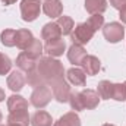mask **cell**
I'll list each match as a JSON object with an SVG mask.
<instances>
[{
	"mask_svg": "<svg viewBox=\"0 0 126 126\" xmlns=\"http://www.w3.org/2000/svg\"><path fill=\"white\" fill-rule=\"evenodd\" d=\"M27 82H28L30 87H34V88H37V87H40V85H44V82H43L40 73L37 72V67H35L32 72L27 73Z\"/></svg>",
	"mask_w": 126,
	"mask_h": 126,
	"instance_id": "obj_28",
	"label": "cell"
},
{
	"mask_svg": "<svg viewBox=\"0 0 126 126\" xmlns=\"http://www.w3.org/2000/svg\"><path fill=\"white\" fill-rule=\"evenodd\" d=\"M113 82L110 81H101L98 82V87H97V93L100 95V98L103 100H110L111 95H113Z\"/></svg>",
	"mask_w": 126,
	"mask_h": 126,
	"instance_id": "obj_22",
	"label": "cell"
},
{
	"mask_svg": "<svg viewBox=\"0 0 126 126\" xmlns=\"http://www.w3.org/2000/svg\"><path fill=\"white\" fill-rule=\"evenodd\" d=\"M119 12H120V13H119V18H120V21H122L123 24H126V6H125V7H122Z\"/></svg>",
	"mask_w": 126,
	"mask_h": 126,
	"instance_id": "obj_32",
	"label": "cell"
},
{
	"mask_svg": "<svg viewBox=\"0 0 126 126\" xmlns=\"http://www.w3.org/2000/svg\"><path fill=\"white\" fill-rule=\"evenodd\" d=\"M7 123H13L18 126H30L31 125V117L28 110H18L12 111L7 116Z\"/></svg>",
	"mask_w": 126,
	"mask_h": 126,
	"instance_id": "obj_13",
	"label": "cell"
},
{
	"mask_svg": "<svg viewBox=\"0 0 126 126\" xmlns=\"http://www.w3.org/2000/svg\"><path fill=\"white\" fill-rule=\"evenodd\" d=\"M125 85H126V82H125Z\"/></svg>",
	"mask_w": 126,
	"mask_h": 126,
	"instance_id": "obj_39",
	"label": "cell"
},
{
	"mask_svg": "<svg viewBox=\"0 0 126 126\" xmlns=\"http://www.w3.org/2000/svg\"><path fill=\"white\" fill-rule=\"evenodd\" d=\"M85 72L82 69H78V67H70L67 72H66V78L69 81V84L75 85V87H84L85 85Z\"/></svg>",
	"mask_w": 126,
	"mask_h": 126,
	"instance_id": "obj_15",
	"label": "cell"
},
{
	"mask_svg": "<svg viewBox=\"0 0 126 126\" xmlns=\"http://www.w3.org/2000/svg\"><path fill=\"white\" fill-rule=\"evenodd\" d=\"M94 34H95V31L90 27L88 22H82V24H78L73 28V31L70 34V40H72L73 44L84 46V44H88L91 41Z\"/></svg>",
	"mask_w": 126,
	"mask_h": 126,
	"instance_id": "obj_2",
	"label": "cell"
},
{
	"mask_svg": "<svg viewBox=\"0 0 126 126\" xmlns=\"http://www.w3.org/2000/svg\"><path fill=\"white\" fill-rule=\"evenodd\" d=\"M109 1H110V4H111L114 9H117V10H120L122 7L126 6V0H109Z\"/></svg>",
	"mask_w": 126,
	"mask_h": 126,
	"instance_id": "obj_31",
	"label": "cell"
},
{
	"mask_svg": "<svg viewBox=\"0 0 126 126\" xmlns=\"http://www.w3.org/2000/svg\"><path fill=\"white\" fill-rule=\"evenodd\" d=\"M43 12L48 18H59L63 13V4L60 0H46L43 3Z\"/></svg>",
	"mask_w": 126,
	"mask_h": 126,
	"instance_id": "obj_12",
	"label": "cell"
},
{
	"mask_svg": "<svg viewBox=\"0 0 126 126\" xmlns=\"http://www.w3.org/2000/svg\"><path fill=\"white\" fill-rule=\"evenodd\" d=\"M34 41V35L30 30H18L16 31V47L19 50H27Z\"/></svg>",
	"mask_w": 126,
	"mask_h": 126,
	"instance_id": "obj_17",
	"label": "cell"
},
{
	"mask_svg": "<svg viewBox=\"0 0 126 126\" xmlns=\"http://www.w3.org/2000/svg\"><path fill=\"white\" fill-rule=\"evenodd\" d=\"M32 126H53V119L51 116L44 111V110H37L31 117Z\"/></svg>",
	"mask_w": 126,
	"mask_h": 126,
	"instance_id": "obj_19",
	"label": "cell"
},
{
	"mask_svg": "<svg viewBox=\"0 0 126 126\" xmlns=\"http://www.w3.org/2000/svg\"><path fill=\"white\" fill-rule=\"evenodd\" d=\"M87 57V51L82 46L79 44H72L67 50V59L69 62L75 66H82V63Z\"/></svg>",
	"mask_w": 126,
	"mask_h": 126,
	"instance_id": "obj_8",
	"label": "cell"
},
{
	"mask_svg": "<svg viewBox=\"0 0 126 126\" xmlns=\"http://www.w3.org/2000/svg\"><path fill=\"white\" fill-rule=\"evenodd\" d=\"M107 9V0H85V10L91 15L103 13Z\"/></svg>",
	"mask_w": 126,
	"mask_h": 126,
	"instance_id": "obj_21",
	"label": "cell"
},
{
	"mask_svg": "<svg viewBox=\"0 0 126 126\" xmlns=\"http://www.w3.org/2000/svg\"><path fill=\"white\" fill-rule=\"evenodd\" d=\"M53 91V97L59 101V103H67L69 101V95H70V85L69 82L62 78V79H57V81H53L50 85H48Z\"/></svg>",
	"mask_w": 126,
	"mask_h": 126,
	"instance_id": "obj_6",
	"label": "cell"
},
{
	"mask_svg": "<svg viewBox=\"0 0 126 126\" xmlns=\"http://www.w3.org/2000/svg\"><path fill=\"white\" fill-rule=\"evenodd\" d=\"M37 59H34L32 56H30L28 53L22 51L18 57H16V66L19 67V70L25 72V73H30L32 72L35 67H37Z\"/></svg>",
	"mask_w": 126,
	"mask_h": 126,
	"instance_id": "obj_11",
	"label": "cell"
},
{
	"mask_svg": "<svg viewBox=\"0 0 126 126\" xmlns=\"http://www.w3.org/2000/svg\"><path fill=\"white\" fill-rule=\"evenodd\" d=\"M53 98V91L48 85H40L34 88L31 94V104L37 109H44Z\"/></svg>",
	"mask_w": 126,
	"mask_h": 126,
	"instance_id": "obj_3",
	"label": "cell"
},
{
	"mask_svg": "<svg viewBox=\"0 0 126 126\" xmlns=\"http://www.w3.org/2000/svg\"><path fill=\"white\" fill-rule=\"evenodd\" d=\"M7 109H9V113L18 111V110H28V101L22 95L13 94L7 98Z\"/></svg>",
	"mask_w": 126,
	"mask_h": 126,
	"instance_id": "obj_18",
	"label": "cell"
},
{
	"mask_svg": "<svg viewBox=\"0 0 126 126\" xmlns=\"http://www.w3.org/2000/svg\"><path fill=\"white\" fill-rule=\"evenodd\" d=\"M43 9L41 0H22L21 1V15L25 22H32L40 16Z\"/></svg>",
	"mask_w": 126,
	"mask_h": 126,
	"instance_id": "obj_4",
	"label": "cell"
},
{
	"mask_svg": "<svg viewBox=\"0 0 126 126\" xmlns=\"http://www.w3.org/2000/svg\"><path fill=\"white\" fill-rule=\"evenodd\" d=\"M1 119H3V116H1V111H0V122H1Z\"/></svg>",
	"mask_w": 126,
	"mask_h": 126,
	"instance_id": "obj_37",
	"label": "cell"
},
{
	"mask_svg": "<svg viewBox=\"0 0 126 126\" xmlns=\"http://www.w3.org/2000/svg\"><path fill=\"white\" fill-rule=\"evenodd\" d=\"M87 22L90 24V27H91L94 31H98V30L103 28V25H104V16H103L101 13H95V15H91V16L88 18Z\"/></svg>",
	"mask_w": 126,
	"mask_h": 126,
	"instance_id": "obj_29",
	"label": "cell"
},
{
	"mask_svg": "<svg viewBox=\"0 0 126 126\" xmlns=\"http://www.w3.org/2000/svg\"><path fill=\"white\" fill-rule=\"evenodd\" d=\"M0 41L3 46L6 47H13L16 46V30H10V28H6L3 30L0 34Z\"/></svg>",
	"mask_w": 126,
	"mask_h": 126,
	"instance_id": "obj_24",
	"label": "cell"
},
{
	"mask_svg": "<svg viewBox=\"0 0 126 126\" xmlns=\"http://www.w3.org/2000/svg\"><path fill=\"white\" fill-rule=\"evenodd\" d=\"M4 98H6V95H4V90H3V88H0V103H1Z\"/></svg>",
	"mask_w": 126,
	"mask_h": 126,
	"instance_id": "obj_34",
	"label": "cell"
},
{
	"mask_svg": "<svg viewBox=\"0 0 126 126\" xmlns=\"http://www.w3.org/2000/svg\"><path fill=\"white\" fill-rule=\"evenodd\" d=\"M41 38L46 43L60 40L62 38V30L57 25V22H48V24H46L43 27V30H41Z\"/></svg>",
	"mask_w": 126,
	"mask_h": 126,
	"instance_id": "obj_7",
	"label": "cell"
},
{
	"mask_svg": "<svg viewBox=\"0 0 126 126\" xmlns=\"http://www.w3.org/2000/svg\"><path fill=\"white\" fill-rule=\"evenodd\" d=\"M6 126H18V125H13V123H7Z\"/></svg>",
	"mask_w": 126,
	"mask_h": 126,
	"instance_id": "obj_35",
	"label": "cell"
},
{
	"mask_svg": "<svg viewBox=\"0 0 126 126\" xmlns=\"http://www.w3.org/2000/svg\"><path fill=\"white\" fill-rule=\"evenodd\" d=\"M103 126H114V125H110V123H104Z\"/></svg>",
	"mask_w": 126,
	"mask_h": 126,
	"instance_id": "obj_36",
	"label": "cell"
},
{
	"mask_svg": "<svg viewBox=\"0 0 126 126\" xmlns=\"http://www.w3.org/2000/svg\"><path fill=\"white\" fill-rule=\"evenodd\" d=\"M0 126H3V125H0Z\"/></svg>",
	"mask_w": 126,
	"mask_h": 126,
	"instance_id": "obj_38",
	"label": "cell"
},
{
	"mask_svg": "<svg viewBox=\"0 0 126 126\" xmlns=\"http://www.w3.org/2000/svg\"><path fill=\"white\" fill-rule=\"evenodd\" d=\"M103 35L111 44L119 43L125 37V27L119 22H109V24L103 25Z\"/></svg>",
	"mask_w": 126,
	"mask_h": 126,
	"instance_id": "obj_5",
	"label": "cell"
},
{
	"mask_svg": "<svg viewBox=\"0 0 126 126\" xmlns=\"http://www.w3.org/2000/svg\"><path fill=\"white\" fill-rule=\"evenodd\" d=\"M69 104L72 107L73 111H81L84 110V104H82V100H81V94L79 93H70L69 95Z\"/></svg>",
	"mask_w": 126,
	"mask_h": 126,
	"instance_id": "obj_26",
	"label": "cell"
},
{
	"mask_svg": "<svg viewBox=\"0 0 126 126\" xmlns=\"http://www.w3.org/2000/svg\"><path fill=\"white\" fill-rule=\"evenodd\" d=\"M113 100L116 101H126V85L125 84H114L113 85Z\"/></svg>",
	"mask_w": 126,
	"mask_h": 126,
	"instance_id": "obj_27",
	"label": "cell"
},
{
	"mask_svg": "<svg viewBox=\"0 0 126 126\" xmlns=\"http://www.w3.org/2000/svg\"><path fill=\"white\" fill-rule=\"evenodd\" d=\"M25 82H27V78L24 76L22 70H13V72H10V75L7 76V87H9V90H12L13 93H19V91L24 88Z\"/></svg>",
	"mask_w": 126,
	"mask_h": 126,
	"instance_id": "obj_10",
	"label": "cell"
},
{
	"mask_svg": "<svg viewBox=\"0 0 126 126\" xmlns=\"http://www.w3.org/2000/svg\"><path fill=\"white\" fill-rule=\"evenodd\" d=\"M18 0H1V3L3 4H6V6H9V4H13V3H16Z\"/></svg>",
	"mask_w": 126,
	"mask_h": 126,
	"instance_id": "obj_33",
	"label": "cell"
},
{
	"mask_svg": "<svg viewBox=\"0 0 126 126\" xmlns=\"http://www.w3.org/2000/svg\"><path fill=\"white\" fill-rule=\"evenodd\" d=\"M82 67H84L82 70H84L87 75L94 76V75H97V73L100 72V69H101V62H100L98 57L91 56V54H87L85 60L82 63Z\"/></svg>",
	"mask_w": 126,
	"mask_h": 126,
	"instance_id": "obj_16",
	"label": "cell"
},
{
	"mask_svg": "<svg viewBox=\"0 0 126 126\" xmlns=\"http://www.w3.org/2000/svg\"><path fill=\"white\" fill-rule=\"evenodd\" d=\"M57 25L62 30V35H70L73 28H75V22L70 16H59L57 18Z\"/></svg>",
	"mask_w": 126,
	"mask_h": 126,
	"instance_id": "obj_23",
	"label": "cell"
},
{
	"mask_svg": "<svg viewBox=\"0 0 126 126\" xmlns=\"http://www.w3.org/2000/svg\"><path fill=\"white\" fill-rule=\"evenodd\" d=\"M79 94H81V100L84 104V110H94L100 104V95L94 90H84Z\"/></svg>",
	"mask_w": 126,
	"mask_h": 126,
	"instance_id": "obj_9",
	"label": "cell"
},
{
	"mask_svg": "<svg viewBox=\"0 0 126 126\" xmlns=\"http://www.w3.org/2000/svg\"><path fill=\"white\" fill-rule=\"evenodd\" d=\"M10 69H12V60L6 54L0 53V75L1 76L7 75L10 72Z\"/></svg>",
	"mask_w": 126,
	"mask_h": 126,
	"instance_id": "obj_30",
	"label": "cell"
},
{
	"mask_svg": "<svg viewBox=\"0 0 126 126\" xmlns=\"http://www.w3.org/2000/svg\"><path fill=\"white\" fill-rule=\"evenodd\" d=\"M37 72L40 73L43 82L46 85H50L53 81L64 78V67L62 62H59L54 57H40L37 62Z\"/></svg>",
	"mask_w": 126,
	"mask_h": 126,
	"instance_id": "obj_1",
	"label": "cell"
},
{
	"mask_svg": "<svg viewBox=\"0 0 126 126\" xmlns=\"http://www.w3.org/2000/svg\"><path fill=\"white\" fill-rule=\"evenodd\" d=\"M66 50V43L64 40H56V41H50V43H46L44 46V51L50 56V57H59L62 56Z\"/></svg>",
	"mask_w": 126,
	"mask_h": 126,
	"instance_id": "obj_14",
	"label": "cell"
},
{
	"mask_svg": "<svg viewBox=\"0 0 126 126\" xmlns=\"http://www.w3.org/2000/svg\"><path fill=\"white\" fill-rule=\"evenodd\" d=\"M53 126H81V119L76 111H69L63 114L56 123H53Z\"/></svg>",
	"mask_w": 126,
	"mask_h": 126,
	"instance_id": "obj_20",
	"label": "cell"
},
{
	"mask_svg": "<svg viewBox=\"0 0 126 126\" xmlns=\"http://www.w3.org/2000/svg\"><path fill=\"white\" fill-rule=\"evenodd\" d=\"M43 50H44V46H43V43L38 40V38H34V41L31 43V46L25 50V53H28L30 56H32L34 59H40L41 57V54H43Z\"/></svg>",
	"mask_w": 126,
	"mask_h": 126,
	"instance_id": "obj_25",
	"label": "cell"
}]
</instances>
